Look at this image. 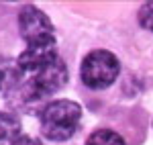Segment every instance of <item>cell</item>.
<instances>
[{
  "mask_svg": "<svg viewBox=\"0 0 153 145\" xmlns=\"http://www.w3.org/2000/svg\"><path fill=\"white\" fill-rule=\"evenodd\" d=\"M19 139H21L19 121L6 112H0V145H16Z\"/></svg>",
  "mask_w": 153,
  "mask_h": 145,
  "instance_id": "obj_5",
  "label": "cell"
},
{
  "mask_svg": "<svg viewBox=\"0 0 153 145\" xmlns=\"http://www.w3.org/2000/svg\"><path fill=\"white\" fill-rule=\"evenodd\" d=\"M82 109L74 100H53L41 110V131L51 141H65L78 131Z\"/></svg>",
  "mask_w": 153,
  "mask_h": 145,
  "instance_id": "obj_1",
  "label": "cell"
},
{
  "mask_svg": "<svg viewBox=\"0 0 153 145\" xmlns=\"http://www.w3.org/2000/svg\"><path fill=\"white\" fill-rule=\"evenodd\" d=\"M139 23H141V27L153 31V2H145L141 6V10H139Z\"/></svg>",
  "mask_w": 153,
  "mask_h": 145,
  "instance_id": "obj_7",
  "label": "cell"
},
{
  "mask_svg": "<svg viewBox=\"0 0 153 145\" xmlns=\"http://www.w3.org/2000/svg\"><path fill=\"white\" fill-rule=\"evenodd\" d=\"M16 145H41V143H39L37 139H33V137H21Z\"/></svg>",
  "mask_w": 153,
  "mask_h": 145,
  "instance_id": "obj_8",
  "label": "cell"
},
{
  "mask_svg": "<svg viewBox=\"0 0 153 145\" xmlns=\"http://www.w3.org/2000/svg\"><path fill=\"white\" fill-rule=\"evenodd\" d=\"M19 31L27 41V47H51L55 45L53 25L45 12L35 6H25L19 14Z\"/></svg>",
  "mask_w": 153,
  "mask_h": 145,
  "instance_id": "obj_4",
  "label": "cell"
},
{
  "mask_svg": "<svg viewBox=\"0 0 153 145\" xmlns=\"http://www.w3.org/2000/svg\"><path fill=\"white\" fill-rule=\"evenodd\" d=\"M86 145H125L123 137L117 135L114 131H108V129H100L88 137Z\"/></svg>",
  "mask_w": 153,
  "mask_h": 145,
  "instance_id": "obj_6",
  "label": "cell"
},
{
  "mask_svg": "<svg viewBox=\"0 0 153 145\" xmlns=\"http://www.w3.org/2000/svg\"><path fill=\"white\" fill-rule=\"evenodd\" d=\"M0 86H2V72H0Z\"/></svg>",
  "mask_w": 153,
  "mask_h": 145,
  "instance_id": "obj_9",
  "label": "cell"
},
{
  "mask_svg": "<svg viewBox=\"0 0 153 145\" xmlns=\"http://www.w3.org/2000/svg\"><path fill=\"white\" fill-rule=\"evenodd\" d=\"M118 76V59L106 49H96L82 61V80L90 88H106Z\"/></svg>",
  "mask_w": 153,
  "mask_h": 145,
  "instance_id": "obj_3",
  "label": "cell"
},
{
  "mask_svg": "<svg viewBox=\"0 0 153 145\" xmlns=\"http://www.w3.org/2000/svg\"><path fill=\"white\" fill-rule=\"evenodd\" d=\"M23 76V86H25V94L31 100H41V98L53 94L55 90H59L68 80V70L63 61H55L43 70L29 74H21Z\"/></svg>",
  "mask_w": 153,
  "mask_h": 145,
  "instance_id": "obj_2",
  "label": "cell"
}]
</instances>
